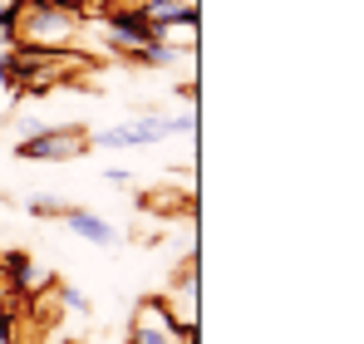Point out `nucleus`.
<instances>
[{
    "instance_id": "f257e3e1",
    "label": "nucleus",
    "mask_w": 364,
    "mask_h": 344,
    "mask_svg": "<svg viewBox=\"0 0 364 344\" xmlns=\"http://www.w3.org/2000/svg\"><path fill=\"white\" fill-rule=\"evenodd\" d=\"M15 30H20V45H40V50H69L84 30V15L79 10H60L50 0H20L15 5Z\"/></svg>"
},
{
    "instance_id": "f03ea898",
    "label": "nucleus",
    "mask_w": 364,
    "mask_h": 344,
    "mask_svg": "<svg viewBox=\"0 0 364 344\" xmlns=\"http://www.w3.org/2000/svg\"><path fill=\"white\" fill-rule=\"evenodd\" d=\"M128 344H197V330L173 315L168 295H143L128 320Z\"/></svg>"
},
{
    "instance_id": "7ed1b4c3",
    "label": "nucleus",
    "mask_w": 364,
    "mask_h": 344,
    "mask_svg": "<svg viewBox=\"0 0 364 344\" xmlns=\"http://www.w3.org/2000/svg\"><path fill=\"white\" fill-rule=\"evenodd\" d=\"M15 153L30 163H69V158L89 153V133L79 123H45L35 138H20Z\"/></svg>"
},
{
    "instance_id": "20e7f679",
    "label": "nucleus",
    "mask_w": 364,
    "mask_h": 344,
    "mask_svg": "<svg viewBox=\"0 0 364 344\" xmlns=\"http://www.w3.org/2000/svg\"><path fill=\"white\" fill-rule=\"evenodd\" d=\"M163 138H168V118L148 114L133 123H119V128H104V133H89V148H148Z\"/></svg>"
},
{
    "instance_id": "39448f33",
    "label": "nucleus",
    "mask_w": 364,
    "mask_h": 344,
    "mask_svg": "<svg viewBox=\"0 0 364 344\" xmlns=\"http://www.w3.org/2000/svg\"><path fill=\"white\" fill-rule=\"evenodd\" d=\"M143 15L153 20L158 40H163L168 30H182V35L192 40V30H197V5H192V0H143Z\"/></svg>"
},
{
    "instance_id": "423d86ee",
    "label": "nucleus",
    "mask_w": 364,
    "mask_h": 344,
    "mask_svg": "<svg viewBox=\"0 0 364 344\" xmlns=\"http://www.w3.org/2000/svg\"><path fill=\"white\" fill-rule=\"evenodd\" d=\"M60 222L69 227V236H79V241H89V246H114V241H119V227H114V222H104L99 212H84V207H64Z\"/></svg>"
},
{
    "instance_id": "0eeeda50",
    "label": "nucleus",
    "mask_w": 364,
    "mask_h": 344,
    "mask_svg": "<svg viewBox=\"0 0 364 344\" xmlns=\"http://www.w3.org/2000/svg\"><path fill=\"white\" fill-rule=\"evenodd\" d=\"M168 305H173V315H178L182 325L197 330V266H187V276L178 281V290L168 295Z\"/></svg>"
},
{
    "instance_id": "6e6552de",
    "label": "nucleus",
    "mask_w": 364,
    "mask_h": 344,
    "mask_svg": "<svg viewBox=\"0 0 364 344\" xmlns=\"http://www.w3.org/2000/svg\"><path fill=\"white\" fill-rule=\"evenodd\" d=\"M64 207H69V202H60V197H45V192L25 197V212H30V217H40V222H50V217H64Z\"/></svg>"
},
{
    "instance_id": "1a4fd4ad",
    "label": "nucleus",
    "mask_w": 364,
    "mask_h": 344,
    "mask_svg": "<svg viewBox=\"0 0 364 344\" xmlns=\"http://www.w3.org/2000/svg\"><path fill=\"white\" fill-rule=\"evenodd\" d=\"M55 290H60V305H64V310H74V315H89V310H94V305H89V295H84L79 286H55Z\"/></svg>"
},
{
    "instance_id": "9d476101",
    "label": "nucleus",
    "mask_w": 364,
    "mask_h": 344,
    "mask_svg": "<svg viewBox=\"0 0 364 344\" xmlns=\"http://www.w3.org/2000/svg\"><path fill=\"white\" fill-rule=\"evenodd\" d=\"M10 340H15V310L0 305V344H10Z\"/></svg>"
},
{
    "instance_id": "9b49d317",
    "label": "nucleus",
    "mask_w": 364,
    "mask_h": 344,
    "mask_svg": "<svg viewBox=\"0 0 364 344\" xmlns=\"http://www.w3.org/2000/svg\"><path fill=\"white\" fill-rule=\"evenodd\" d=\"M104 177H109L114 187H128V168H109V172H104Z\"/></svg>"
},
{
    "instance_id": "f8f14e48",
    "label": "nucleus",
    "mask_w": 364,
    "mask_h": 344,
    "mask_svg": "<svg viewBox=\"0 0 364 344\" xmlns=\"http://www.w3.org/2000/svg\"><path fill=\"white\" fill-rule=\"evenodd\" d=\"M50 5H60V10H84V0H50Z\"/></svg>"
}]
</instances>
